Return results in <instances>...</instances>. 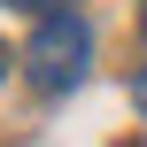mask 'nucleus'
<instances>
[{
    "label": "nucleus",
    "mask_w": 147,
    "mask_h": 147,
    "mask_svg": "<svg viewBox=\"0 0 147 147\" xmlns=\"http://www.w3.org/2000/svg\"><path fill=\"white\" fill-rule=\"evenodd\" d=\"M140 109H147V78H140Z\"/></svg>",
    "instance_id": "7ed1b4c3"
},
{
    "label": "nucleus",
    "mask_w": 147,
    "mask_h": 147,
    "mask_svg": "<svg viewBox=\"0 0 147 147\" xmlns=\"http://www.w3.org/2000/svg\"><path fill=\"white\" fill-rule=\"evenodd\" d=\"M140 31H147V8H140Z\"/></svg>",
    "instance_id": "20e7f679"
},
{
    "label": "nucleus",
    "mask_w": 147,
    "mask_h": 147,
    "mask_svg": "<svg viewBox=\"0 0 147 147\" xmlns=\"http://www.w3.org/2000/svg\"><path fill=\"white\" fill-rule=\"evenodd\" d=\"M8 8H31V16H39V23H47V16H62V8H70V0H8Z\"/></svg>",
    "instance_id": "f03ea898"
},
{
    "label": "nucleus",
    "mask_w": 147,
    "mask_h": 147,
    "mask_svg": "<svg viewBox=\"0 0 147 147\" xmlns=\"http://www.w3.org/2000/svg\"><path fill=\"white\" fill-rule=\"evenodd\" d=\"M85 62H93V31H85L78 8L47 16V23L31 31V47H23V78L47 85V93H70V85L85 78Z\"/></svg>",
    "instance_id": "f257e3e1"
}]
</instances>
